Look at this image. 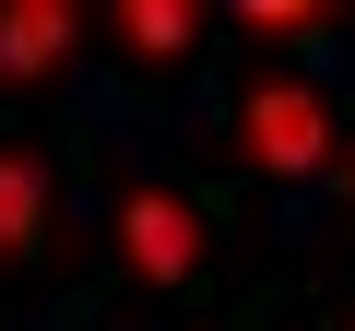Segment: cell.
<instances>
[{"label": "cell", "instance_id": "8", "mask_svg": "<svg viewBox=\"0 0 355 331\" xmlns=\"http://www.w3.org/2000/svg\"><path fill=\"white\" fill-rule=\"evenodd\" d=\"M343 331H355V319H343Z\"/></svg>", "mask_w": 355, "mask_h": 331}, {"label": "cell", "instance_id": "3", "mask_svg": "<svg viewBox=\"0 0 355 331\" xmlns=\"http://www.w3.org/2000/svg\"><path fill=\"white\" fill-rule=\"evenodd\" d=\"M48 225H60V166H48V142H0V272H36Z\"/></svg>", "mask_w": 355, "mask_h": 331}, {"label": "cell", "instance_id": "7", "mask_svg": "<svg viewBox=\"0 0 355 331\" xmlns=\"http://www.w3.org/2000/svg\"><path fill=\"white\" fill-rule=\"evenodd\" d=\"M331 225L355 237V154H343V190H331Z\"/></svg>", "mask_w": 355, "mask_h": 331}, {"label": "cell", "instance_id": "1", "mask_svg": "<svg viewBox=\"0 0 355 331\" xmlns=\"http://www.w3.org/2000/svg\"><path fill=\"white\" fill-rule=\"evenodd\" d=\"M214 154L249 166V178H320V166H331V83L320 71H284V60H249L225 83Z\"/></svg>", "mask_w": 355, "mask_h": 331}, {"label": "cell", "instance_id": "6", "mask_svg": "<svg viewBox=\"0 0 355 331\" xmlns=\"http://www.w3.org/2000/svg\"><path fill=\"white\" fill-rule=\"evenodd\" d=\"M343 12H331V0H249V12H237V36L249 48H320Z\"/></svg>", "mask_w": 355, "mask_h": 331}, {"label": "cell", "instance_id": "2", "mask_svg": "<svg viewBox=\"0 0 355 331\" xmlns=\"http://www.w3.org/2000/svg\"><path fill=\"white\" fill-rule=\"evenodd\" d=\"M107 249H119V272H130L142 296H190V284L214 272L202 202L166 190V178H119V190H107Z\"/></svg>", "mask_w": 355, "mask_h": 331}, {"label": "cell", "instance_id": "4", "mask_svg": "<svg viewBox=\"0 0 355 331\" xmlns=\"http://www.w3.org/2000/svg\"><path fill=\"white\" fill-rule=\"evenodd\" d=\"M71 48H83L71 0H12L0 12V83H48V71H71Z\"/></svg>", "mask_w": 355, "mask_h": 331}, {"label": "cell", "instance_id": "5", "mask_svg": "<svg viewBox=\"0 0 355 331\" xmlns=\"http://www.w3.org/2000/svg\"><path fill=\"white\" fill-rule=\"evenodd\" d=\"M107 36H119L130 71H166V60H190V48H202V12H190V0H119V24H107Z\"/></svg>", "mask_w": 355, "mask_h": 331}]
</instances>
